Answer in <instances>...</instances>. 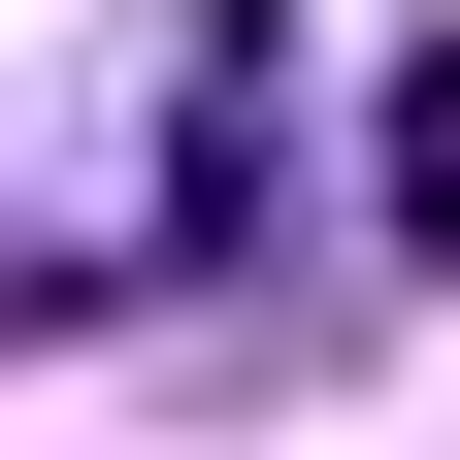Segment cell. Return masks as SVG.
<instances>
[{
	"label": "cell",
	"mask_w": 460,
	"mask_h": 460,
	"mask_svg": "<svg viewBox=\"0 0 460 460\" xmlns=\"http://www.w3.org/2000/svg\"><path fill=\"white\" fill-rule=\"evenodd\" d=\"M33 66V296H164L230 230V0H0Z\"/></svg>",
	"instance_id": "obj_1"
},
{
	"label": "cell",
	"mask_w": 460,
	"mask_h": 460,
	"mask_svg": "<svg viewBox=\"0 0 460 460\" xmlns=\"http://www.w3.org/2000/svg\"><path fill=\"white\" fill-rule=\"evenodd\" d=\"M394 230H428V263H460V33H428V66H394Z\"/></svg>",
	"instance_id": "obj_2"
}]
</instances>
